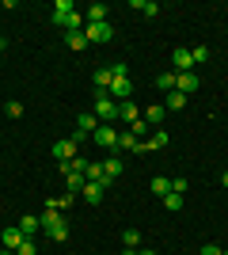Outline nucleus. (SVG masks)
Wrapping results in <instances>:
<instances>
[{
    "label": "nucleus",
    "instance_id": "14",
    "mask_svg": "<svg viewBox=\"0 0 228 255\" xmlns=\"http://www.w3.org/2000/svg\"><path fill=\"white\" fill-rule=\"evenodd\" d=\"M103 194H107V187H103V183H87V187H84V202L95 206V202H103Z\"/></svg>",
    "mask_w": 228,
    "mask_h": 255
},
{
    "label": "nucleus",
    "instance_id": "11",
    "mask_svg": "<svg viewBox=\"0 0 228 255\" xmlns=\"http://www.w3.org/2000/svg\"><path fill=\"white\" fill-rule=\"evenodd\" d=\"M91 84H95V92H110V84H114V69H95Z\"/></svg>",
    "mask_w": 228,
    "mask_h": 255
},
{
    "label": "nucleus",
    "instance_id": "12",
    "mask_svg": "<svg viewBox=\"0 0 228 255\" xmlns=\"http://www.w3.org/2000/svg\"><path fill=\"white\" fill-rule=\"evenodd\" d=\"M118 118H122V122H130V126H133V122L141 118V107H137V103H118Z\"/></svg>",
    "mask_w": 228,
    "mask_h": 255
},
{
    "label": "nucleus",
    "instance_id": "19",
    "mask_svg": "<svg viewBox=\"0 0 228 255\" xmlns=\"http://www.w3.org/2000/svg\"><path fill=\"white\" fill-rule=\"evenodd\" d=\"M122 168H126V164H122L118 156H110V160H103V171H107V179H110V183H114V179H118V175H122Z\"/></svg>",
    "mask_w": 228,
    "mask_h": 255
},
{
    "label": "nucleus",
    "instance_id": "13",
    "mask_svg": "<svg viewBox=\"0 0 228 255\" xmlns=\"http://www.w3.org/2000/svg\"><path fill=\"white\" fill-rule=\"evenodd\" d=\"M84 187H87L84 171H73V175H65V191H69V194H80Z\"/></svg>",
    "mask_w": 228,
    "mask_h": 255
},
{
    "label": "nucleus",
    "instance_id": "2",
    "mask_svg": "<svg viewBox=\"0 0 228 255\" xmlns=\"http://www.w3.org/2000/svg\"><path fill=\"white\" fill-rule=\"evenodd\" d=\"M91 115H95L103 126H110V122L118 118V103L110 99V92H95V107H91Z\"/></svg>",
    "mask_w": 228,
    "mask_h": 255
},
{
    "label": "nucleus",
    "instance_id": "16",
    "mask_svg": "<svg viewBox=\"0 0 228 255\" xmlns=\"http://www.w3.org/2000/svg\"><path fill=\"white\" fill-rule=\"evenodd\" d=\"M107 11H110L107 4H91V8L84 11V19H87V23H107Z\"/></svg>",
    "mask_w": 228,
    "mask_h": 255
},
{
    "label": "nucleus",
    "instance_id": "31",
    "mask_svg": "<svg viewBox=\"0 0 228 255\" xmlns=\"http://www.w3.org/2000/svg\"><path fill=\"white\" fill-rule=\"evenodd\" d=\"M65 206H69V198H50V202H46V210H57V213H61Z\"/></svg>",
    "mask_w": 228,
    "mask_h": 255
},
{
    "label": "nucleus",
    "instance_id": "18",
    "mask_svg": "<svg viewBox=\"0 0 228 255\" xmlns=\"http://www.w3.org/2000/svg\"><path fill=\"white\" fill-rule=\"evenodd\" d=\"M163 115H167V111H163L160 103H152V107H145V122H149V126H160V122H163Z\"/></svg>",
    "mask_w": 228,
    "mask_h": 255
},
{
    "label": "nucleus",
    "instance_id": "29",
    "mask_svg": "<svg viewBox=\"0 0 228 255\" xmlns=\"http://www.w3.org/2000/svg\"><path fill=\"white\" fill-rule=\"evenodd\" d=\"M4 111H8V118H23V103H15V99H8Z\"/></svg>",
    "mask_w": 228,
    "mask_h": 255
},
{
    "label": "nucleus",
    "instance_id": "22",
    "mask_svg": "<svg viewBox=\"0 0 228 255\" xmlns=\"http://www.w3.org/2000/svg\"><path fill=\"white\" fill-rule=\"evenodd\" d=\"M38 229H42V221H38V217H23V221H19V233H23V236H34Z\"/></svg>",
    "mask_w": 228,
    "mask_h": 255
},
{
    "label": "nucleus",
    "instance_id": "5",
    "mask_svg": "<svg viewBox=\"0 0 228 255\" xmlns=\"http://www.w3.org/2000/svg\"><path fill=\"white\" fill-rule=\"evenodd\" d=\"M198 84H202V80H198V73H179V76H175V92H183L186 99L198 92Z\"/></svg>",
    "mask_w": 228,
    "mask_h": 255
},
{
    "label": "nucleus",
    "instance_id": "30",
    "mask_svg": "<svg viewBox=\"0 0 228 255\" xmlns=\"http://www.w3.org/2000/svg\"><path fill=\"white\" fill-rule=\"evenodd\" d=\"M186 187H190V183H186L183 175H175V179H171V191H175V194H186Z\"/></svg>",
    "mask_w": 228,
    "mask_h": 255
},
{
    "label": "nucleus",
    "instance_id": "3",
    "mask_svg": "<svg viewBox=\"0 0 228 255\" xmlns=\"http://www.w3.org/2000/svg\"><path fill=\"white\" fill-rule=\"evenodd\" d=\"M130 96H133V80H130V76H114L110 99H114V103H130Z\"/></svg>",
    "mask_w": 228,
    "mask_h": 255
},
{
    "label": "nucleus",
    "instance_id": "20",
    "mask_svg": "<svg viewBox=\"0 0 228 255\" xmlns=\"http://www.w3.org/2000/svg\"><path fill=\"white\" fill-rule=\"evenodd\" d=\"M149 191H152V194H163V198H167V194H171V179H163V175H156V179L149 183Z\"/></svg>",
    "mask_w": 228,
    "mask_h": 255
},
{
    "label": "nucleus",
    "instance_id": "36",
    "mask_svg": "<svg viewBox=\"0 0 228 255\" xmlns=\"http://www.w3.org/2000/svg\"><path fill=\"white\" fill-rule=\"evenodd\" d=\"M221 183H225V187H228V171H225V175H221Z\"/></svg>",
    "mask_w": 228,
    "mask_h": 255
},
{
    "label": "nucleus",
    "instance_id": "39",
    "mask_svg": "<svg viewBox=\"0 0 228 255\" xmlns=\"http://www.w3.org/2000/svg\"><path fill=\"white\" fill-rule=\"evenodd\" d=\"M225 255H228V248H225Z\"/></svg>",
    "mask_w": 228,
    "mask_h": 255
},
{
    "label": "nucleus",
    "instance_id": "32",
    "mask_svg": "<svg viewBox=\"0 0 228 255\" xmlns=\"http://www.w3.org/2000/svg\"><path fill=\"white\" fill-rule=\"evenodd\" d=\"M54 11H61V15H65V11H76V8H73V0H57Z\"/></svg>",
    "mask_w": 228,
    "mask_h": 255
},
{
    "label": "nucleus",
    "instance_id": "10",
    "mask_svg": "<svg viewBox=\"0 0 228 255\" xmlns=\"http://www.w3.org/2000/svg\"><path fill=\"white\" fill-rule=\"evenodd\" d=\"M99 126H103V122H99V118L91 115V111H84V115L76 118V129H80V133H84V137H87V133H95Z\"/></svg>",
    "mask_w": 228,
    "mask_h": 255
},
{
    "label": "nucleus",
    "instance_id": "34",
    "mask_svg": "<svg viewBox=\"0 0 228 255\" xmlns=\"http://www.w3.org/2000/svg\"><path fill=\"white\" fill-rule=\"evenodd\" d=\"M122 255H137V248H122Z\"/></svg>",
    "mask_w": 228,
    "mask_h": 255
},
{
    "label": "nucleus",
    "instance_id": "38",
    "mask_svg": "<svg viewBox=\"0 0 228 255\" xmlns=\"http://www.w3.org/2000/svg\"><path fill=\"white\" fill-rule=\"evenodd\" d=\"M0 255H15V252H4V248H0Z\"/></svg>",
    "mask_w": 228,
    "mask_h": 255
},
{
    "label": "nucleus",
    "instance_id": "6",
    "mask_svg": "<svg viewBox=\"0 0 228 255\" xmlns=\"http://www.w3.org/2000/svg\"><path fill=\"white\" fill-rule=\"evenodd\" d=\"M91 137H95L99 149H118V133H114V126H99Z\"/></svg>",
    "mask_w": 228,
    "mask_h": 255
},
{
    "label": "nucleus",
    "instance_id": "15",
    "mask_svg": "<svg viewBox=\"0 0 228 255\" xmlns=\"http://www.w3.org/2000/svg\"><path fill=\"white\" fill-rule=\"evenodd\" d=\"M186 103H190V99H186L183 92H167V99H163V111H183Z\"/></svg>",
    "mask_w": 228,
    "mask_h": 255
},
{
    "label": "nucleus",
    "instance_id": "4",
    "mask_svg": "<svg viewBox=\"0 0 228 255\" xmlns=\"http://www.w3.org/2000/svg\"><path fill=\"white\" fill-rule=\"evenodd\" d=\"M84 34H87V42H110V38H114V27H110V23H87Z\"/></svg>",
    "mask_w": 228,
    "mask_h": 255
},
{
    "label": "nucleus",
    "instance_id": "35",
    "mask_svg": "<svg viewBox=\"0 0 228 255\" xmlns=\"http://www.w3.org/2000/svg\"><path fill=\"white\" fill-rule=\"evenodd\" d=\"M4 50H8V38H0V53H4Z\"/></svg>",
    "mask_w": 228,
    "mask_h": 255
},
{
    "label": "nucleus",
    "instance_id": "33",
    "mask_svg": "<svg viewBox=\"0 0 228 255\" xmlns=\"http://www.w3.org/2000/svg\"><path fill=\"white\" fill-rule=\"evenodd\" d=\"M202 255H225V248H217V244H202Z\"/></svg>",
    "mask_w": 228,
    "mask_h": 255
},
{
    "label": "nucleus",
    "instance_id": "8",
    "mask_svg": "<svg viewBox=\"0 0 228 255\" xmlns=\"http://www.w3.org/2000/svg\"><path fill=\"white\" fill-rule=\"evenodd\" d=\"M19 244H23V233H19V225H11V229H4V233H0V248H4V252H15Z\"/></svg>",
    "mask_w": 228,
    "mask_h": 255
},
{
    "label": "nucleus",
    "instance_id": "24",
    "mask_svg": "<svg viewBox=\"0 0 228 255\" xmlns=\"http://www.w3.org/2000/svg\"><path fill=\"white\" fill-rule=\"evenodd\" d=\"M133 8L145 11V15H160V4H156V0H133Z\"/></svg>",
    "mask_w": 228,
    "mask_h": 255
},
{
    "label": "nucleus",
    "instance_id": "25",
    "mask_svg": "<svg viewBox=\"0 0 228 255\" xmlns=\"http://www.w3.org/2000/svg\"><path fill=\"white\" fill-rule=\"evenodd\" d=\"M15 255H38V244H34V236H23V244L15 248Z\"/></svg>",
    "mask_w": 228,
    "mask_h": 255
},
{
    "label": "nucleus",
    "instance_id": "23",
    "mask_svg": "<svg viewBox=\"0 0 228 255\" xmlns=\"http://www.w3.org/2000/svg\"><path fill=\"white\" fill-rule=\"evenodd\" d=\"M175 76L179 73H160L156 76V88H160V92H175Z\"/></svg>",
    "mask_w": 228,
    "mask_h": 255
},
{
    "label": "nucleus",
    "instance_id": "27",
    "mask_svg": "<svg viewBox=\"0 0 228 255\" xmlns=\"http://www.w3.org/2000/svg\"><path fill=\"white\" fill-rule=\"evenodd\" d=\"M163 206H167V210H171V213H179V210H183V194H167V198H163Z\"/></svg>",
    "mask_w": 228,
    "mask_h": 255
},
{
    "label": "nucleus",
    "instance_id": "28",
    "mask_svg": "<svg viewBox=\"0 0 228 255\" xmlns=\"http://www.w3.org/2000/svg\"><path fill=\"white\" fill-rule=\"evenodd\" d=\"M190 57H194V65H206V61H209V50H206V46H194V50H190Z\"/></svg>",
    "mask_w": 228,
    "mask_h": 255
},
{
    "label": "nucleus",
    "instance_id": "21",
    "mask_svg": "<svg viewBox=\"0 0 228 255\" xmlns=\"http://www.w3.org/2000/svg\"><path fill=\"white\" fill-rule=\"evenodd\" d=\"M137 145H141V141L133 137L130 129H126V133H118V149H126V152H137Z\"/></svg>",
    "mask_w": 228,
    "mask_h": 255
},
{
    "label": "nucleus",
    "instance_id": "7",
    "mask_svg": "<svg viewBox=\"0 0 228 255\" xmlns=\"http://www.w3.org/2000/svg\"><path fill=\"white\" fill-rule=\"evenodd\" d=\"M54 160L65 164V160H76V141L65 137V141H54Z\"/></svg>",
    "mask_w": 228,
    "mask_h": 255
},
{
    "label": "nucleus",
    "instance_id": "1",
    "mask_svg": "<svg viewBox=\"0 0 228 255\" xmlns=\"http://www.w3.org/2000/svg\"><path fill=\"white\" fill-rule=\"evenodd\" d=\"M38 221H42L46 236H50L54 244H65V240H69V225L61 221V213H57V210H46L42 217H38Z\"/></svg>",
    "mask_w": 228,
    "mask_h": 255
},
{
    "label": "nucleus",
    "instance_id": "17",
    "mask_svg": "<svg viewBox=\"0 0 228 255\" xmlns=\"http://www.w3.org/2000/svg\"><path fill=\"white\" fill-rule=\"evenodd\" d=\"M65 46H69V50H84V46H91V42H87L84 31H69L65 34Z\"/></svg>",
    "mask_w": 228,
    "mask_h": 255
},
{
    "label": "nucleus",
    "instance_id": "9",
    "mask_svg": "<svg viewBox=\"0 0 228 255\" xmlns=\"http://www.w3.org/2000/svg\"><path fill=\"white\" fill-rule=\"evenodd\" d=\"M175 73H194V57L186 46H175Z\"/></svg>",
    "mask_w": 228,
    "mask_h": 255
},
{
    "label": "nucleus",
    "instance_id": "26",
    "mask_svg": "<svg viewBox=\"0 0 228 255\" xmlns=\"http://www.w3.org/2000/svg\"><path fill=\"white\" fill-rule=\"evenodd\" d=\"M122 244H126V248H137V244H141V233H137V229H126V233H122Z\"/></svg>",
    "mask_w": 228,
    "mask_h": 255
},
{
    "label": "nucleus",
    "instance_id": "37",
    "mask_svg": "<svg viewBox=\"0 0 228 255\" xmlns=\"http://www.w3.org/2000/svg\"><path fill=\"white\" fill-rule=\"evenodd\" d=\"M137 255H156V252H149V248H145V252H137Z\"/></svg>",
    "mask_w": 228,
    "mask_h": 255
}]
</instances>
